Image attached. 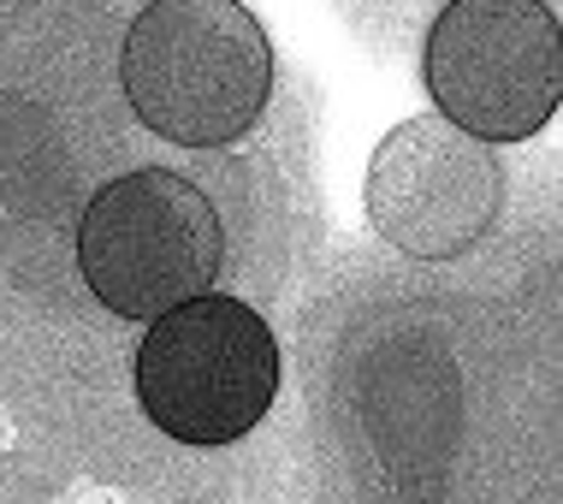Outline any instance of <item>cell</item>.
<instances>
[{
  "mask_svg": "<svg viewBox=\"0 0 563 504\" xmlns=\"http://www.w3.org/2000/svg\"><path fill=\"white\" fill-rule=\"evenodd\" d=\"M125 101L178 149H225L262 119L273 42L243 0H148L119 54Z\"/></svg>",
  "mask_w": 563,
  "mask_h": 504,
  "instance_id": "6da1fadb",
  "label": "cell"
},
{
  "mask_svg": "<svg viewBox=\"0 0 563 504\" xmlns=\"http://www.w3.org/2000/svg\"><path fill=\"white\" fill-rule=\"evenodd\" d=\"M279 392V339L250 303L190 297L148 320L136 344V404L178 446H232Z\"/></svg>",
  "mask_w": 563,
  "mask_h": 504,
  "instance_id": "7a4b0ae2",
  "label": "cell"
},
{
  "mask_svg": "<svg viewBox=\"0 0 563 504\" xmlns=\"http://www.w3.org/2000/svg\"><path fill=\"white\" fill-rule=\"evenodd\" d=\"M225 262L220 213L190 178L143 166L101 185L78 226V267L101 309L155 320L202 297Z\"/></svg>",
  "mask_w": 563,
  "mask_h": 504,
  "instance_id": "3957f363",
  "label": "cell"
},
{
  "mask_svg": "<svg viewBox=\"0 0 563 504\" xmlns=\"http://www.w3.org/2000/svg\"><path fill=\"white\" fill-rule=\"evenodd\" d=\"M428 89L456 131L522 143L563 101V36L545 0H451L428 30Z\"/></svg>",
  "mask_w": 563,
  "mask_h": 504,
  "instance_id": "277c9868",
  "label": "cell"
},
{
  "mask_svg": "<svg viewBox=\"0 0 563 504\" xmlns=\"http://www.w3.org/2000/svg\"><path fill=\"white\" fill-rule=\"evenodd\" d=\"M505 208V166L451 119H404L368 166V220L416 262H456L493 232Z\"/></svg>",
  "mask_w": 563,
  "mask_h": 504,
  "instance_id": "5b68a950",
  "label": "cell"
}]
</instances>
